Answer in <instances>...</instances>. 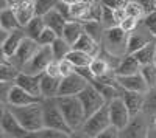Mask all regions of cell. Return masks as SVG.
Listing matches in <instances>:
<instances>
[{
  "label": "cell",
  "instance_id": "obj_30",
  "mask_svg": "<svg viewBox=\"0 0 156 138\" xmlns=\"http://www.w3.org/2000/svg\"><path fill=\"white\" fill-rule=\"evenodd\" d=\"M72 48H73V47H72L66 39H64L62 36H58V39L51 44V51H53L55 59H58V61L67 58V54H69V51H70Z\"/></svg>",
  "mask_w": 156,
  "mask_h": 138
},
{
  "label": "cell",
  "instance_id": "obj_18",
  "mask_svg": "<svg viewBox=\"0 0 156 138\" xmlns=\"http://www.w3.org/2000/svg\"><path fill=\"white\" fill-rule=\"evenodd\" d=\"M27 37V33H25V28H19L11 31L9 36L2 42V54L3 56H12L16 53V50L19 48V45L22 44V41Z\"/></svg>",
  "mask_w": 156,
  "mask_h": 138
},
{
  "label": "cell",
  "instance_id": "obj_8",
  "mask_svg": "<svg viewBox=\"0 0 156 138\" xmlns=\"http://www.w3.org/2000/svg\"><path fill=\"white\" fill-rule=\"evenodd\" d=\"M53 59L55 56H53V51H51V45H41L36 54L22 67V71L31 73V74H41L45 71L47 65Z\"/></svg>",
  "mask_w": 156,
  "mask_h": 138
},
{
  "label": "cell",
  "instance_id": "obj_7",
  "mask_svg": "<svg viewBox=\"0 0 156 138\" xmlns=\"http://www.w3.org/2000/svg\"><path fill=\"white\" fill-rule=\"evenodd\" d=\"M78 98H80V101L84 107V112H86V118L90 117L92 113H95L97 110H100L106 103L105 96L100 93V90L94 84H87L86 89H83L80 93H78Z\"/></svg>",
  "mask_w": 156,
  "mask_h": 138
},
{
  "label": "cell",
  "instance_id": "obj_38",
  "mask_svg": "<svg viewBox=\"0 0 156 138\" xmlns=\"http://www.w3.org/2000/svg\"><path fill=\"white\" fill-rule=\"evenodd\" d=\"M142 23H144L145 27L151 31V34L156 37V9L148 12V14L144 17V20H142Z\"/></svg>",
  "mask_w": 156,
  "mask_h": 138
},
{
  "label": "cell",
  "instance_id": "obj_31",
  "mask_svg": "<svg viewBox=\"0 0 156 138\" xmlns=\"http://www.w3.org/2000/svg\"><path fill=\"white\" fill-rule=\"evenodd\" d=\"M125 12H126V16L136 17L139 20H144V17L147 16L145 8L142 6L137 0H128L126 5H125Z\"/></svg>",
  "mask_w": 156,
  "mask_h": 138
},
{
  "label": "cell",
  "instance_id": "obj_25",
  "mask_svg": "<svg viewBox=\"0 0 156 138\" xmlns=\"http://www.w3.org/2000/svg\"><path fill=\"white\" fill-rule=\"evenodd\" d=\"M0 28L6 30V31H14V30L23 28L17 19V14L14 12V9H11L9 6L2 8V11H0Z\"/></svg>",
  "mask_w": 156,
  "mask_h": 138
},
{
  "label": "cell",
  "instance_id": "obj_3",
  "mask_svg": "<svg viewBox=\"0 0 156 138\" xmlns=\"http://www.w3.org/2000/svg\"><path fill=\"white\" fill-rule=\"evenodd\" d=\"M44 107V127L50 129H56L61 132H66L69 136H73V130L67 124L66 118H64L62 112L56 103V98H45L42 101Z\"/></svg>",
  "mask_w": 156,
  "mask_h": 138
},
{
  "label": "cell",
  "instance_id": "obj_39",
  "mask_svg": "<svg viewBox=\"0 0 156 138\" xmlns=\"http://www.w3.org/2000/svg\"><path fill=\"white\" fill-rule=\"evenodd\" d=\"M120 132H122V130L117 127V126H114V124H109L105 130L100 132V135H98L97 138H117V136H120Z\"/></svg>",
  "mask_w": 156,
  "mask_h": 138
},
{
  "label": "cell",
  "instance_id": "obj_21",
  "mask_svg": "<svg viewBox=\"0 0 156 138\" xmlns=\"http://www.w3.org/2000/svg\"><path fill=\"white\" fill-rule=\"evenodd\" d=\"M2 64H0V81L2 82H16L19 73H20V68L11 62V59L8 56H3L2 54Z\"/></svg>",
  "mask_w": 156,
  "mask_h": 138
},
{
  "label": "cell",
  "instance_id": "obj_14",
  "mask_svg": "<svg viewBox=\"0 0 156 138\" xmlns=\"http://www.w3.org/2000/svg\"><path fill=\"white\" fill-rule=\"evenodd\" d=\"M44 101L42 98H36L31 93H28L25 89H22L20 85H17L16 82L11 85V89L8 92L6 96V104L8 106H27V104H33V103H41Z\"/></svg>",
  "mask_w": 156,
  "mask_h": 138
},
{
  "label": "cell",
  "instance_id": "obj_22",
  "mask_svg": "<svg viewBox=\"0 0 156 138\" xmlns=\"http://www.w3.org/2000/svg\"><path fill=\"white\" fill-rule=\"evenodd\" d=\"M89 68L90 71H92V74L95 78H101V76H106V74L112 73L114 68L111 65V62L106 56H103L101 53L98 56H95L92 61H90V64H89Z\"/></svg>",
  "mask_w": 156,
  "mask_h": 138
},
{
  "label": "cell",
  "instance_id": "obj_44",
  "mask_svg": "<svg viewBox=\"0 0 156 138\" xmlns=\"http://www.w3.org/2000/svg\"><path fill=\"white\" fill-rule=\"evenodd\" d=\"M154 5H156V0H154Z\"/></svg>",
  "mask_w": 156,
  "mask_h": 138
},
{
  "label": "cell",
  "instance_id": "obj_43",
  "mask_svg": "<svg viewBox=\"0 0 156 138\" xmlns=\"http://www.w3.org/2000/svg\"><path fill=\"white\" fill-rule=\"evenodd\" d=\"M153 64L156 65V53H154V62H153Z\"/></svg>",
  "mask_w": 156,
  "mask_h": 138
},
{
  "label": "cell",
  "instance_id": "obj_12",
  "mask_svg": "<svg viewBox=\"0 0 156 138\" xmlns=\"http://www.w3.org/2000/svg\"><path fill=\"white\" fill-rule=\"evenodd\" d=\"M148 130H150V127H148L147 120H145V113H144V112H140L139 115L131 117L128 126L120 132V136L144 138V136H148Z\"/></svg>",
  "mask_w": 156,
  "mask_h": 138
},
{
  "label": "cell",
  "instance_id": "obj_9",
  "mask_svg": "<svg viewBox=\"0 0 156 138\" xmlns=\"http://www.w3.org/2000/svg\"><path fill=\"white\" fill-rule=\"evenodd\" d=\"M108 109H109V117H111V124L117 126L120 130H123L129 120H131V113H129V110L123 101L122 96H117L114 98L112 101L108 103Z\"/></svg>",
  "mask_w": 156,
  "mask_h": 138
},
{
  "label": "cell",
  "instance_id": "obj_11",
  "mask_svg": "<svg viewBox=\"0 0 156 138\" xmlns=\"http://www.w3.org/2000/svg\"><path fill=\"white\" fill-rule=\"evenodd\" d=\"M89 84V81L80 74L78 71H73L69 76L61 78V84H59V92L58 96H70V95H78L83 89H86V85Z\"/></svg>",
  "mask_w": 156,
  "mask_h": 138
},
{
  "label": "cell",
  "instance_id": "obj_41",
  "mask_svg": "<svg viewBox=\"0 0 156 138\" xmlns=\"http://www.w3.org/2000/svg\"><path fill=\"white\" fill-rule=\"evenodd\" d=\"M44 73L50 74V76H55V78H62V76H61V68H59V61H58V59H53V61H51L50 64L47 65V68H45Z\"/></svg>",
  "mask_w": 156,
  "mask_h": 138
},
{
  "label": "cell",
  "instance_id": "obj_19",
  "mask_svg": "<svg viewBox=\"0 0 156 138\" xmlns=\"http://www.w3.org/2000/svg\"><path fill=\"white\" fill-rule=\"evenodd\" d=\"M101 44L98 42V41H95L92 36H89L86 31L80 36V39H78L75 44H73V48H76V50H81V51H86V53H89L90 56H98L100 54V51H101V47H100Z\"/></svg>",
  "mask_w": 156,
  "mask_h": 138
},
{
  "label": "cell",
  "instance_id": "obj_40",
  "mask_svg": "<svg viewBox=\"0 0 156 138\" xmlns=\"http://www.w3.org/2000/svg\"><path fill=\"white\" fill-rule=\"evenodd\" d=\"M59 68H61V76H69V74H72L75 71V65L72 64V62L67 59V58H64L59 61Z\"/></svg>",
  "mask_w": 156,
  "mask_h": 138
},
{
  "label": "cell",
  "instance_id": "obj_1",
  "mask_svg": "<svg viewBox=\"0 0 156 138\" xmlns=\"http://www.w3.org/2000/svg\"><path fill=\"white\" fill-rule=\"evenodd\" d=\"M11 112L16 115L19 123L30 132H37L44 127V107L41 103H33L27 106H8Z\"/></svg>",
  "mask_w": 156,
  "mask_h": 138
},
{
  "label": "cell",
  "instance_id": "obj_27",
  "mask_svg": "<svg viewBox=\"0 0 156 138\" xmlns=\"http://www.w3.org/2000/svg\"><path fill=\"white\" fill-rule=\"evenodd\" d=\"M44 19H45L47 27H50L51 30H55L59 36L62 34V30H64V27H66V23H67V19L64 17L56 8H53L51 11H48L47 14L44 16Z\"/></svg>",
  "mask_w": 156,
  "mask_h": 138
},
{
  "label": "cell",
  "instance_id": "obj_42",
  "mask_svg": "<svg viewBox=\"0 0 156 138\" xmlns=\"http://www.w3.org/2000/svg\"><path fill=\"white\" fill-rule=\"evenodd\" d=\"M62 2H66V3H69V5H73V3L81 2V0H62Z\"/></svg>",
  "mask_w": 156,
  "mask_h": 138
},
{
  "label": "cell",
  "instance_id": "obj_5",
  "mask_svg": "<svg viewBox=\"0 0 156 138\" xmlns=\"http://www.w3.org/2000/svg\"><path fill=\"white\" fill-rule=\"evenodd\" d=\"M0 135L9 138H25L30 136V132L25 129L16 115L11 112L8 104L2 106V117H0Z\"/></svg>",
  "mask_w": 156,
  "mask_h": 138
},
{
  "label": "cell",
  "instance_id": "obj_26",
  "mask_svg": "<svg viewBox=\"0 0 156 138\" xmlns=\"http://www.w3.org/2000/svg\"><path fill=\"white\" fill-rule=\"evenodd\" d=\"M154 53H156V37L153 41L147 42L142 48H139L136 53H133V56L140 62V65H147L154 62Z\"/></svg>",
  "mask_w": 156,
  "mask_h": 138
},
{
  "label": "cell",
  "instance_id": "obj_15",
  "mask_svg": "<svg viewBox=\"0 0 156 138\" xmlns=\"http://www.w3.org/2000/svg\"><path fill=\"white\" fill-rule=\"evenodd\" d=\"M41 78H42V73L41 74H31V73H25L20 71L19 76L16 79V84L20 85L22 89H25L28 93H31L36 98H42V92H41ZM44 99V98H42Z\"/></svg>",
  "mask_w": 156,
  "mask_h": 138
},
{
  "label": "cell",
  "instance_id": "obj_6",
  "mask_svg": "<svg viewBox=\"0 0 156 138\" xmlns=\"http://www.w3.org/2000/svg\"><path fill=\"white\" fill-rule=\"evenodd\" d=\"M109 124H111L109 109H108V104H105L100 110H97L95 113H92L90 117L86 118L83 127H81V132H83L86 136L97 138V136L100 135V132L105 130Z\"/></svg>",
  "mask_w": 156,
  "mask_h": 138
},
{
  "label": "cell",
  "instance_id": "obj_13",
  "mask_svg": "<svg viewBox=\"0 0 156 138\" xmlns=\"http://www.w3.org/2000/svg\"><path fill=\"white\" fill-rule=\"evenodd\" d=\"M115 81L125 90L140 92V93H147L150 90V87H148L145 78L142 76L140 71L133 73V74H123V76H117V74H115Z\"/></svg>",
  "mask_w": 156,
  "mask_h": 138
},
{
  "label": "cell",
  "instance_id": "obj_29",
  "mask_svg": "<svg viewBox=\"0 0 156 138\" xmlns=\"http://www.w3.org/2000/svg\"><path fill=\"white\" fill-rule=\"evenodd\" d=\"M67 59L72 62V64L76 67H89L90 61L94 59V56H90L89 53L86 51H81V50H76V48H72L69 54H67Z\"/></svg>",
  "mask_w": 156,
  "mask_h": 138
},
{
  "label": "cell",
  "instance_id": "obj_17",
  "mask_svg": "<svg viewBox=\"0 0 156 138\" xmlns=\"http://www.w3.org/2000/svg\"><path fill=\"white\" fill-rule=\"evenodd\" d=\"M139 28V27H137ZM134 30L133 33H129L128 34V42H126V54H133V53H136L139 48H142L147 42H150V41H153L154 39V36L151 34V31L147 28L145 30V33H142V31H139V30Z\"/></svg>",
  "mask_w": 156,
  "mask_h": 138
},
{
  "label": "cell",
  "instance_id": "obj_35",
  "mask_svg": "<svg viewBox=\"0 0 156 138\" xmlns=\"http://www.w3.org/2000/svg\"><path fill=\"white\" fill-rule=\"evenodd\" d=\"M142 76L145 78L148 87H156V65L154 64H147V65H142L140 68Z\"/></svg>",
  "mask_w": 156,
  "mask_h": 138
},
{
  "label": "cell",
  "instance_id": "obj_10",
  "mask_svg": "<svg viewBox=\"0 0 156 138\" xmlns=\"http://www.w3.org/2000/svg\"><path fill=\"white\" fill-rule=\"evenodd\" d=\"M39 48H41V44H39L36 39H31V37L27 36L22 41V44L19 45V48L16 50V53L12 56H9V59H11V62H14L22 71V67L36 54V51Z\"/></svg>",
  "mask_w": 156,
  "mask_h": 138
},
{
  "label": "cell",
  "instance_id": "obj_34",
  "mask_svg": "<svg viewBox=\"0 0 156 138\" xmlns=\"http://www.w3.org/2000/svg\"><path fill=\"white\" fill-rule=\"evenodd\" d=\"M30 136H34V138H66V136H69V135H67L66 132H61V130H56V129L42 127L41 130L33 132Z\"/></svg>",
  "mask_w": 156,
  "mask_h": 138
},
{
  "label": "cell",
  "instance_id": "obj_32",
  "mask_svg": "<svg viewBox=\"0 0 156 138\" xmlns=\"http://www.w3.org/2000/svg\"><path fill=\"white\" fill-rule=\"evenodd\" d=\"M142 112L147 117L156 115V87H151L145 93V103H144V110Z\"/></svg>",
  "mask_w": 156,
  "mask_h": 138
},
{
  "label": "cell",
  "instance_id": "obj_24",
  "mask_svg": "<svg viewBox=\"0 0 156 138\" xmlns=\"http://www.w3.org/2000/svg\"><path fill=\"white\" fill-rule=\"evenodd\" d=\"M83 33H84V23L83 22H80V20H67L61 36L73 47V44L80 39V36Z\"/></svg>",
  "mask_w": 156,
  "mask_h": 138
},
{
  "label": "cell",
  "instance_id": "obj_4",
  "mask_svg": "<svg viewBox=\"0 0 156 138\" xmlns=\"http://www.w3.org/2000/svg\"><path fill=\"white\" fill-rule=\"evenodd\" d=\"M126 42H128V33L123 31L119 25H115V27L105 30L101 45H105L103 48L108 53L122 58L126 54Z\"/></svg>",
  "mask_w": 156,
  "mask_h": 138
},
{
  "label": "cell",
  "instance_id": "obj_36",
  "mask_svg": "<svg viewBox=\"0 0 156 138\" xmlns=\"http://www.w3.org/2000/svg\"><path fill=\"white\" fill-rule=\"evenodd\" d=\"M58 33L55 31V30H51L50 27H47L42 33H41V36L37 37V42L41 44V45H51L56 39H58Z\"/></svg>",
  "mask_w": 156,
  "mask_h": 138
},
{
  "label": "cell",
  "instance_id": "obj_2",
  "mask_svg": "<svg viewBox=\"0 0 156 138\" xmlns=\"http://www.w3.org/2000/svg\"><path fill=\"white\" fill-rule=\"evenodd\" d=\"M56 103L62 112L64 118L67 124L72 127V130H78L83 127L86 121V112L84 107L80 101L78 95H70V96H56Z\"/></svg>",
  "mask_w": 156,
  "mask_h": 138
},
{
  "label": "cell",
  "instance_id": "obj_23",
  "mask_svg": "<svg viewBox=\"0 0 156 138\" xmlns=\"http://www.w3.org/2000/svg\"><path fill=\"white\" fill-rule=\"evenodd\" d=\"M59 84H61V78H55L50 76L47 73H42L41 78V92H42V98H56L58 92H59Z\"/></svg>",
  "mask_w": 156,
  "mask_h": 138
},
{
  "label": "cell",
  "instance_id": "obj_28",
  "mask_svg": "<svg viewBox=\"0 0 156 138\" xmlns=\"http://www.w3.org/2000/svg\"><path fill=\"white\" fill-rule=\"evenodd\" d=\"M45 28H47V23H45L44 16H34L27 25H25V33H27L28 37L37 41V37L41 36V33Z\"/></svg>",
  "mask_w": 156,
  "mask_h": 138
},
{
  "label": "cell",
  "instance_id": "obj_20",
  "mask_svg": "<svg viewBox=\"0 0 156 138\" xmlns=\"http://www.w3.org/2000/svg\"><path fill=\"white\" fill-rule=\"evenodd\" d=\"M140 68H142L140 62H139L133 54H125V56L120 59L119 65L115 67L114 74H117V76H123V74H133V73L140 71Z\"/></svg>",
  "mask_w": 156,
  "mask_h": 138
},
{
  "label": "cell",
  "instance_id": "obj_33",
  "mask_svg": "<svg viewBox=\"0 0 156 138\" xmlns=\"http://www.w3.org/2000/svg\"><path fill=\"white\" fill-rule=\"evenodd\" d=\"M59 0H34V12L36 16H45L48 11L56 8Z\"/></svg>",
  "mask_w": 156,
  "mask_h": 138
},
{
  "label": "cell",
  "instance_id": "obj_37",
  "mask_svg": "<svg viewBox=\"0 0 156 138\" xmlns=\"http://www.w3.org/2000/svg\"><path fill=\"white\" fill-rule=\"evenodd\" d=\"M139 19H136V17H131V16H126L122 22H120V25H119V27L123 30V31H126L128 34L129 33H133L137 27H139Z\"/></svg>",
  "mask_w": 156,
  "mask_h": 138
},
{
  "label": "cell",
  "instance_id": "obj_16",
  "mask_svg": "<svg viewBox=\"0 0 156 138\" xmlns=\"http://www.w3.org/2000/svg\"><path fill=\"white\" fill-rule=\"evenodd\" d=\"M120 96L123 98V101L129 110L131 117L139 115L144 110V103H145V93L140 92H131V90H125L120 87Z\"/></svg>",
  "mask_w": 156,
  "mask_h": 138
}]
</instances>
